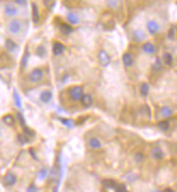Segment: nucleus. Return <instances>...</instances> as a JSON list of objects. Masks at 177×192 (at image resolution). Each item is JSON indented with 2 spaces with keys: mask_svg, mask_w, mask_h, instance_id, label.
<instances>
[{
  "mask_svg": "<svg viewBox=\"0 0 177 192\" xmlns=\"http://www.w3.org/2000/svg\"><path fill=\"white\" fill-rule=\"evenodd\" d=\"M68 93L71 99L75 100V102H78L83 96V89L81 86H73L69 90Z\"/></svg>",
  "mask_w": 177,
  "mask_h": 192,
  "instance_id": "nucleus-1",
  "label": "nucleus"
},
{
  "mask_svg": "<svg viewBox=\"0 0 177 192\" xmlns=\"http://www.w3.org/2000/svg\"><path fill=\"white\" fill-rule=\"evenodd\" d=\"M8 30H9V33H14V35L19 33L22 30L21 21L19 19H13V21H11L9 23V26H8Z\"/></svg>",
  "mask_w": 177,
  "mask_h": 192,
  "instance_id": "nucleus-2",
  "label": "nucleus"
},
{
  "mask_svg": "<svg viewBox=\"0 0 177 192\" xmlns=\"http://www.w3.org/2000/svg\"><path fill=\"white\" fill-rule=\"evenodd\" d=\"M98 61H99V64L102 65V66L106 67L110 64V55L108 54V52L105 50H101L98 52Z\"/></svg>",
  "mask_w": 177,
  "mask_h": 192,
  "instance_id": "nucleus-3",
  "label": "nucleus"
},
{
  "mask_svg": "<svg viewBox=\"0 0 177 192\" xmlns=\"http://www.w3.org/2000/svg\"><path fill=\"white\" fill-rule=\"evenodd\" d=\"M28 77L31 82H39V81H41L43 78V71L41 70L40 68H36L29 74Z\"/></svg>",
  "mask_w": 177,
  "mask_h": 192,
  "instance_id": "nucleus-4",
  "label": "nucleus"
},
{
  "mask_svg": "<svg viewBox=\"0 0 177 192\" xmlns=\"http://www.w3.org/2000/svg\"><path fill=\"white\" fill-rule=\"evenodd\" d=\"M147 29L150 35H156L160 29V25L156 21H148L147 22Z\"/></svg>",
  "mask_w": 177,
  "mask_h": 192,
  "instance_id": "nucleus-5",
  "label": "nucleus"
},
{
  "mask_svg": "<svg viewBox=\"0 0 177 192\" xmlns=\"http://www.w3.org/2000/svg\"><path fill=\"white\" fill-rule=\"evenodd\" d=\"M52 51H53V54H54L55 56H57V55H61V54H63V53H64L65 45L63 44V43H61V42H58V41H56V42L53 43Z\"/></svg>",
  "mask_w": 177,
  "mask_h": 192,
  "instance_id": "nucleus-6",
  "label": "nucleus"
},
{
  "mask_svg": "<svg viewBox=\"0 0 177 192\" xmlns=\"http://www.w3.org/2000/svg\"><path fill=\"white\" fill-rule=\"evenodd\" d=\"M3 183L5 186H13L16 183V176L12 173H8L3 178Z\"/></svg>",
  "mask_w": 177,
  "mask_h": 192,
  "instance_id": "nucleus-7",
  "label": "nucleus"
},
{
  "mask_svg": "<svg viewBox=\"0 0 177 192\" xmlns=\"http://www.w3.org/2000/svg\"><path fill=\"white\" fill-rule=\"evenodd\" d=\"M81 103L85 108H89V107L92 106L93 104V98L90 94H83L82 98H81Z\"/></svg>",
  "mask_w": 177,
  "mask_h": 192,
  "instance_id": "nucleus-8",
  "label": "nucleus"
},
{
  "mask_svg": "<svg viewBox=\"0 0 177 192\" xmlns=\"http://www.w3.org/2000/svg\"><path fill=\"white\" fill-rule=\"evenodd\" d=\"M142 49L145 53H147V54H154V53L156 52V47H154V45L152 44L151 42L144 43L143 47H142Z\"/></svg>",
  "mask_w": 177,
  "mask_h": 192,
  "instance_id": "nucleus-9",
  "label": "nucleus"
},
{
  "mask_svg": "<svg viewBox=\"0 0 177 192\" xmlns=\"http://www.w3.org/2000/svg\"><path fill=\"white\" fill-rule=\"evenodd\" d=\"M59 31H61L62 33H64V35H70V33L73 31V28L69 25V24L62 23L61 25H59Z\"/></svg>",
  "mask_w": 177,
  "mask_h": 192,
  "instance_id": "nucleus-10",
  "label": "nucleus"
},
{
  "mask_svg": "<svg viewBox=\"0 0 177 192\" xmlns=\"http://www.w3.org/2000/svg\"><path fill=\"white\" fill-rule=\"evenodd\" d=\"M145 38H146V35H145V33L142 29H136V30L133 33V39H134L135 41H137V42H140V41H143Z\"/></svg>",
  "mask_w": 177,
  "mask_h": 192,
  "instance_id": "nucleus-11",
  "label": "nucleus"
},
{
  "mask_svg": "<svg viewBox=\"0 0 177 192\" xmlns=\"http://www.w3.org/2000/svg\"><path fill=\"white\" fill-rule=\"evenodd\" d=\"M52 97H53V94L51 91H43L40 94V100L42 103H44V104L49 103L50 100L52 99Z\"/></svg>",
  "mask_w": 177,
  "mask_h": 192,
  "instance_id": "nucleus-12",
  "label": "nucleus"
},
{
  "mask_svg": "<svg viewBox=\"0 0 177 192\" xmlns=\"http://www.w3.org/2000/svg\"><path fill=\"white\" fill-rule=\"evenodd\" d=\"M5 14L9 15V16H14V15L17 14V9L13 5L9 3V5H5Z\"/></svg>",
  "mask_w": 177,
  "mask_h": 192,
  "instance_id": "nucleus-13",
  "label": "nucleus"
},
{
  "mask_svg": "<svg viewBox=\"0 0 177 192\" xmlns=\"http://www.w3.org/2000/svg\"><path fill=\"white\" fill-rule=\"evenodd\" d=\"M122 61H123V64H124L126 67H131L133 65V63H134L133 56L130 54V53H124L122 56Z\"/></svg>",
  "mask_w": 177,
  "mask_h": 192,
  "instance_id": "nucleus-14",
  "label": "nucleus"
},
{
  "mask_svg": "<svg viewBox=\"0 0 177 192\" xmlns=\"http://www.w3.org/2000/svg\"><path fill=\"white\" fill-rule=\"evenodd\" d=\"M5 45V49H7L9 52H14V51L17 49V44L14 42V41H12L11 39H7Z\"/></svg>",
  "mask_w": 177,
  "mask_h": 192,
  "instance_id": "nucleus-15",
  "label": "nucleus"
},
{
  "mask_svg": "<svg viewBox=\"0 0 177 192\" xmlns=\"http://www.w3.org/2000/svg\"><path fill=\"white\" fill-rule=\"evenodd\" d=\"M151 154H152V158L154 159H156V160H161V159H163V151H162V149L161 148H159V147H156V148H154L152 149V151H151Z\"/></svg>",
  "mask_w": 177,
  "mask_h": 192,
  "instance_id": "nucleus-16",
  "label": "nucleus"
},
{
  "mask_svg": "<svg viewBox=\"0 0 177 192\" xmlns=\"http://www.w3.org/2000/svg\"><path fill=\"white\" fill-rule=\"evenodd\" d=\"M67 21L70 24L77 25V24H79V17L78 15L75 14L73 12H68V13H67Z\"/></svg>",
  "mask_w": 177,
  "mask_h": 192,
  "instance_id": "nucleus-17",
  "label": "nucleus"
},
{
  "mask_svg": "<svg viewBox=\"0 0 177 192\" xmlns=\"http://www.w3.org/2000/svg\"><path fill=\"white\" fill-rule=\"evenodd\" d=\"M89 146L93 149H99V148H102V142L98 138H91L89 140Z\"/></svg>",
  "mask_w": 177,
  "mask_h": 192,
  "instance_id": "nucleus-18",
  "label": "nucleus"
},
{
  "mask_svg": "<svg viewBox=\"0 0 177 192\" xmlns=\"http://www.w3.org/2000/svg\"><path fill=\"white\" fill-rule=\"evenodd\" d=\"M31 8H33V21H34V23H38L40 16H39V11H38L37 5H36V3H33V5H31Z\"/></svg>",
  "mask_w": 177,
  "mask_h": 192,
  "instance_id": "nucleus-19",
  "label": "nucleus"
},
{
  "mask_svg": "<svg viewBox=\"0 0 177 192\" xmlns=\"http://www.w3.org/2000/svg\"><path fill=\"white\" fill-rule=\"evenodd\" d=\"M163 62L166 66H172L173 65V55L171 53H164L163 54Z\"/></svg>",
  "mask_w": 177,
  "mask_h": 192,
  "instance_id": "nucleus-20",
  "label": "nucleus"
},
{
  "mask_svg": "<svg viewBox=\"0 0 177 192\" xmlns=\"http://www.w3.org/2000/svg\"><path fill=\"white\" fill-rule=\"evenodd\" d=\"M36 54H37V56L41 57V58H44L45 55H47V49L43 45H39L37 47V50H36Z\"/></svg>",
  "mask_w": 177,
  "mask_h": 192,
  "instance_id": "nucleus-21",
  "label": "nucleus"
},
{
  "mask_svg": "<svg viewBox=\"0 0 177 192\" xmlns=\"http://www.w3.org/2000/svg\"><path fill=\"white\" fill-rule=\"evenodd\" d=\"M149 90H150V88H149V84L146 82L142 83L140 86V94L143 95V96H147L149 93Z\"/></svg>",
  "mask_w": 177,
  "mask_h": 192,
  "instance_id": "nucleus-22",
  "label": "nucleus"
},
{
  "mask_svg": "<svg viewBox=\"0 0 177 192\" xmlns=\"http://www.w3.org/2000/svg\"><path fill=\"white\" fill-rule=\"evenodd\" d=\"M173 113V110L171 109V107L168 106H164L161 108V114H162L163 117H165V118H168V117H171Z\"/></svg>",
  "mask_w": 177,
  "mask_h": 192,
  "instance_id": "nucleus-23",
  "label": "nucleus"
},
{
  "mask_svg": "<svg viewBox=\"0 0 177 192\" xmlns=\"http://www.w3.org/2000/svg\"><path fill=\"white\" fill-rule=\"evenodd\" d=\"M2 121L5 122L7 125H9V126H12L13 124H14V122H15V120H14V118L11 116V114H7V116H5L2 118Z\"/></svg>",
  "mask_w": 177,
  "mask_h": 192,
  "instance_id": "nucleus-24",
  "label": "nucleus"
},
{
  "mask_svg": "<svg viewBox=\"0 0 177 192\" xmlns=\"http://www.w3.org/2000/svg\"><path fill=\"white\" fill-rule=\"evenodd\" d=\"M103 185L106 188H109V189H115L117 183L112 179H105V180H103Z\"/></svg>",
  "mask_w": 177,
  "mask_h": 192,
  "instance_id": "nucleus-25",
  "label": "nucleus"
},
{
  "mask_svg": "<svg viewBox=\"0 0 177 192\" xmlns=\"http://www.w3.org/2000/svg\"><path fill=\"white\" fill-rule=\"evenodd\" d=\"M158 126H159V128H160L161 131H163V132H166V131L168 130V127H170V122L166 121V120H164V121L159 122Z\"/></svg>",
  "mask_w": 177,
  "mask_h": 192,
  "instance_id": "nucleus-26",
  "label": "nucleus"
},
{
  "mask_svg": "<svg viewBox=\"0 0 177 192\" xmlns=\"http://www.w3.org/2000/svg\"><path fill=\"white\" fill-rule=\"evenodd\" d=\"M28 58H29V52L28 50H25V54L23 55V58H22V62H21V65H22V68H25L27 65V63H28Z\"/></svg>",
  "mask_w": 177,
  "mask_h": 192,
  "instance_id": "nucleus-27",
  "label": "nucleus"
},
{
  "mask_svg": "<svg viewBox=\"0 0 177 192\" xmlns=\"http://www.w3.org/2000/svg\"><path fill=\"white\" fill-rule=\"evenodd\" d=\"M13 97H14V103H15V105H16L17 108H22L21 97H19V93H17L16 91H14V93H13Z\"/></svg>",
  "mask_w": 177,
  "mask_h": 192,
  "instance_id": "nucleus-28",
  "label": "nucleus"
},
{
  "mask_svg": "<svg viewBox=\"0 0 177 192\" xmlns=\"http://www.w3.org/2000/svg\"><path fill=\"white\" fill-rule=\"evenodd\" d=\"M17 139H19V141L21 142L22 145H25V144H27V142H29V140H30V138H28L26 135H24V134H21V135L17 136Z\"/></svg>",
  "mask_w": 177,
  "mask_h": 192,
  "instance_id": "nucleus-29",
  "label": "nucleus"
},
{
  "mask_svg": "<svg viewBox=\"0 0 177 192\" xmlns=\"http://www.w3.org/2000/svg\"><path fill=\"white\" fill-rule=\"evenodd\" d=\"M152 69L156 71H160L162 69V64H161V59L160 58H157L154 64L152 65Z\"/></svg>",
  "mask_w": 177,
  "mask_h": 192,
  "instance_id": "nucleus-30",
  "label": "nucleus"
},
{
  "mask_svg": "<svg viewBox=\"0 0 177 192\" xmlns=\"http://www.w3.org/2000/svg\"><path fill=\"white\" fill-rule=\"evenodd\" d=\"M115 191L116 192H128V190H126L125 185H123V183H117L116 187H115Z\"/></svg>",
  "mask_w": 177,
  "mask_h": 192,
  "instance_id": "nucleus-31",
  "label": "nucleus"
},
{
  "mask_svg": "<svg viewBox=\"0 0 177 192\" xmlns=\"http://www.w3.org/2000/svg\"><path fill=\"white\" fill-rule=\"evenodd\" d=\"M24 135H26L28 138L35 137V132L31 131L29 127H27V126H25V127H24Z\"/></svg>",
  "mask_w": 177,
  "mask_h": 192,
  "instance_id": "nucleus-32",
  "label": "nucleus"
},
{
  "mask_svg": "<svg viewBox=\"0 0 177 192\" xmlns=\"http://www.w3.org/2000/svg\"><path fill=\"white\" fill-rule=\"evenodd\" d=\"M61 122L69 128H71L73 126V120H69V119H61Z\"/></svg>",
  "mask_w": 177,
  "mask_h": 192,
  "instance_id": "nucleus-33",
  "label": "nucleus"
},
{
  "mask_svg": "<svg viewBox=\"0 0 177 192\" xmlns=\"http://www.w3.org/2000/svg\"><path fill=\"white\" fill-rule=\"evenodd\" d=\"M48 175H49V169H48L47 167H43L40 171V173H39V178H40V179H44Z\"/></svg>",
  "mask_w": 177,
  "mask_h": 192,
  "instance_id": "nucleus-34",
  "label": "nucleus"
},
{
  "mask_svg": "<svg viewBox=\"0 0 177 192\" xmlns=\"http://www.w3.org/2000/svg\"><path fill=\"white\" fill-rule=\"evenodd\" d=\"M140 112H142L143 114H146L147 117H150V108H149L147 105H145V106H143L142 108H140Z\"/></svg>",
  "mask_w": 177,
  "mask_h": 192,
  "instance_id": "nucleus-35",
  "label": "nucleus"
},
{
  "mask_svg": "<svg viewBox=\"0 0 177 192\" xmlns=\"http://www.w3.org/2000/svg\"><path fill=\"white\" fill-rule=\"evenodd\" d=\"M175 31H176V29H175V26H173L172 28L168 30V39H171V40H174V39H175Z\"/></svg>",
  "mask_w": 177,
  "mask_h": 192,
  "instance_id": "nucleus-36",
  "label": "nucleus"
},
{
  "mask_svg": "<svg viewBox=\"0 0 177 192\" xmlns=\"http://www.w3.org/2000/svg\"><path fill=\"white\" fill-rule=\"evenodd\" d=\"M144 154L143 153H140V152H137L136 154H135V157H134V159H135V161L137 162V163H140V162L144 160Z\"/></svg>",
  "mask_w": 177,
  "mask_h": 192,
  "instance_id": "nucleus-37",
  "label": "nucleus"
},
{
  "mask_svg": "<svg viewBox=\"0 0 177 192\" xmlns=\"http://www.w3.org/2000/svg\"><path fill=\"white\" fill-rule=\"evenodd\" d=\"M17 118H19V123H21V125L23 126V128H24L25 126H26V122H25V119H24L23 114H22L21 112H19V113H17Z\"/></svg>",
  "mask_w": 177,
  "mask_h": 192,
  "instance_id": "nucleus-38",
  "label": "nucleus"
},
{
  "mask_svg": "<svg viewBox=\"0 0 177 192\" xmlns=\"http://www.w3.org/2000/svg\"><path fill=\"white\" fill-rule=\"evenodd\" d=\"M107 3H108V5H109V7H111V8H117V7H118V5H119L118 1H107Z\"/></svg>",
  "mask_w": 177,
  "mask_h": 192,
  "instance_id": "nucleus-39",
  "label": "nucleus"
},
{
  "mask_svg": "<svg viewBox=\"0 0 177 192\" xmlns=\"http://www.w3.org/2000/svg\"><path fill=\"white\" fill-rule=\"evenodd\" d=\"M27 192H38L37 188L35 187V185H31L28 187V189H27Z\"/></svg>",
  "mask_w": 177,
  "mask_h": 192,
  "instance_id": "nucleus-40",
  "label": "nucleus"
},
{
  "mask_svg": "<svg viewBox=\"0 0 177 192\" xmlns=\"http://www.w3.org/2000/svg\"><path fill=\"white\" fill-rule=\"evenodd\" d=\"M29 153H30L31 155H33L34 159H35V160H38V159H37V157H36V154H35V151H34V149H29Z\"/></svg>",
  "mask_w": 177,
  "mask_h": 192,
  "instance_id": "nucleus-41",
  "label": "nucleus"
},
{
  "mask_svg": "<svg viewBox=\"0 0 177 192\" xmlns=\"http://www.w3.org/2000/svg\"><path fill=\"white\" fill-rule=\"evenodd\" d=\"M15 3H17V5H25V3H27V1H21V0H16V1H14Z\"/></svg>",
  "mask_w": 177,
  "mask_h": 192,
  "instance_id": "nucleus-42",
  "label": "nucleus"
},
{
  "mask_svg": "<svg viewBox=\"0 0 177 192\" xmlns=\"http://www.w3.org/2000/svg\"><path fill=\"white\" fill-rule=\"evenodd\" d=\"M54 192H57V187L54 188Z\"/></svg>",
  "mask_w": 177,
  "mask_h": 192,
  "instance_id": "nucleus-43",
  "label": "nucleus"
}]
</instances>
